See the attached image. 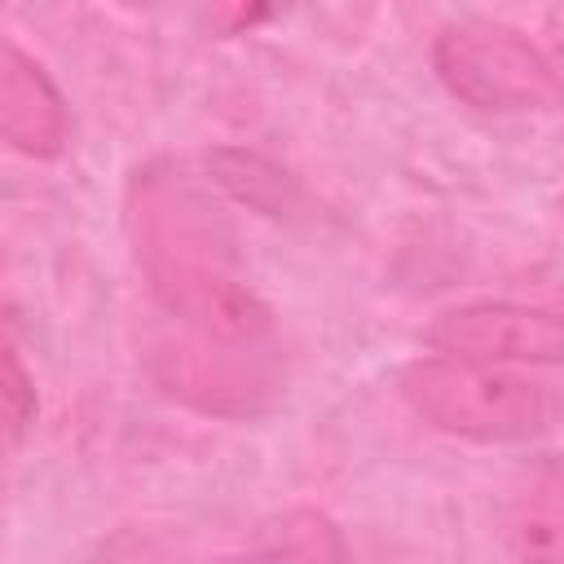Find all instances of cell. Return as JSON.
Listing matches in <instances>:
<instances>
[{
  "mask_svg": "<svg viewBox=\"0 0 564 564\" xmlns=\"http://www.w3.org/2000/svg\"><path fill=\"white\" fill-rule=\"evenodd\" d=\"M128 229L150 295L198 339L264 348L269 304L242 273L225 207L176 163H145L128 185Z\"/></svg>",
  "mask_w": 564,
  "mask_h": 564,
  "instance_id": "6da1fadb",
  "label": "cell"
},
{
  "mask_svg": "<svg viewBox=\"0 0 564 564\" xmlns=\"http://www.w3.org/2000/svg\"><path fill=\"white\" fill-rule=\"evenodd\" d=\"M401 401L436 432L463 436V441H485V445H516L551 427L555 397L524 379L511 375L494 361H471V357H419L401 370L397 379Z\"/></svg>",
  "mask_w": 564,
  "mask_h": 564,
  "instance_id": "7a4b0ae2",
  "label": "cell"
},
{
  "mask_svg": "<svg viewBox=\"0 0 564 564\" xmlns=\"http://www.w3.org/2000/svg\"><path fill=\"white\" fill-rule=\"evenodd\" d=\"M432 66L463 106L485 115H524V110L564 106L560 66L529 35L489 18H467L445 26L432 44Z\"/></svg>",
  "mask_w": 564,
  "mask_h": 564,
  "instance_id": "3957f363",
  "label": "cell"
},
{
  "mask_svg": "<svg viewBox=\"0 0 564 564\" xmlns=\"http://www.w3.org/2000/svg\"><path fill=\"white\" fill-rule=\"evenodd\" d=\"M423 339L436 352L494 366H564V313L511 300H476L427 322Z\"/></svg>",
  "mask_w": 564,
  "mask_h": 564,
  "instance_id": "277c9868",
  "label": "cell"
},
{
  "mask_svg": "<svg viewBox=\"0 0 564 564\" xmlns=\"http://www.w3.org/2000/svg\"><path fill=\"white\" fill-rule=\"evenodd\" d=\"M198 339V335H194ZM264 348H229V344H176L154 357V379L163 392L212 410V414H256L278 392V370L260 361Z\"/></svg>",
  "mask_w": 564,
  "mask_h": 564,
  "instance_id": "5b68a950",
  "label": "cell"
},
{
  "mask_svg": "<svg viewBox=\"0 0 564 564\" xmlns=\"http://www.w3.org/2000/svg\"><path fill=\"white\" fill-rule=\"evenodd\" d=\"M0 128H4V141L26 159H57L70 137V115H66L57 84L18 44H9L4 53Z\"/></svg>",
  "mask_w": 564,
  "mask_h": 564,
  "instance_id": "8992f818",
  "label": "cell"
},
{
  "mask_svg": "<svg viewBox=\"0 0 564 564\" xmlns=\"http://www.w3.org/2000/svg\"><path fill=\"white\" fill-rule=\"evenodd\" d=\"M507 542L524 560L564 555V463H542L516 489L507 511Z\"/></svg>",
  "mask_w": 564,
  "mask_h": 564,
  "instance_id": "52a82bcc",
  "label": "cell"
},
{
  "mask_svg": "<svg viewBox=\"0 0 564 564\" xmlns=\"http://www.w3.org/2000/svg\"><path fill=\"white\" fill-rule=\"evenodd\" d=\"M203 163H207L212 185H220L229 198L247 203L251 212H264V216H278L282 220L300 203V185L291 181V172H282L278 163H269L256 150L220 145V150H207Z\"/></svg>",
  "mask_w": 564,
  "mask_h": 564,
  "instance_id": "ba28073f",
  "label": "cell"
},
{
  "mask_svg": "<svg viewBox=\"0 0 564 564\" xmlns=\"http://www.w3.org/2000/svg\"><path fill=\"white\" fill-rule=\"evenodd\" d=\"M251 551H260V555H291V560H344L348 555L335 520L322 516V511H308V507L286 511L282 520L264 524L260 542Z\"/></svg>",
  "mask_w": 564,
  "mask_h": 564,
  "instance_id": "9c48e42d",
  "label": "cell"
},
{
  "mask_svg": "<svg viewBox=\"0 0 564 564\" xmlns=\"http://www.w3.org/2000/svg\"><path fill=\"white\" fill-rule=\"evenodd\" d=\"M286 9H291V0H207V31L220 40L247 35V31L269 26Z\"/></svg>",
  "mask_w": 564,
  "mask_h": 564,
  "instance_id": "30bf717a",
  "label": "cell"
},
{
  "mask_svg": "<svg viewBox=\"0 0 564 564\" xmlns=\"http://www.w3.org/2000/svg\"><path fill=\"white\" fill-rule=\"evenodd\" d=\"M4 432H9V445H18L26 436V427L35 423V388H31V375L18 357L13 344H4Z\"/></svg>",
  "mask_w": 564,
  "mask_h": 564,
  "instance_id": "8fae6325",
  "label": "cell"
},
{
  "mask_svg": "<svg viewBox=\"0 0 564 564\" xmlns=\"http://www.w3.org/2000/svg\"><path fill=\"white\" fill-rule=\"evenodd\" d=\"M555 212H560V220H564V194H560V203H555Z\"/></svg>",
  "mask_w": 564,
  "mask_h": 564,
  "instance_id": "7c38bea8",
  "label": "cell"
},
{
  "mask_svg": "<svg viewBox=\"0 0 564 564\" xmlns=\"http://www.w3.org/2000/svg\"><path fill=\"white\" fill-rule=\"evenodd\" d=\"M560 66H564V48H560Z\"/></svg>",
  "mask_w": 564,
  "mask_h": 564,
  "instance_id": "4fadbf2b",
  "label": "cell"
}]
</instances>
